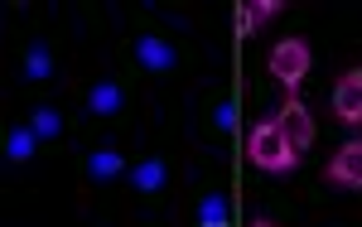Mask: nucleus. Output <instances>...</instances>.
Segmentation results:
<instances>
[{"instance_id": "nucleus-1", "label": "nucleus", "mask_w": 362, "mask_h": 227, "mask_svg": "<svg viewBox=\"0 0 362 227\" xmlns=\"http://www.w3.org/2000/svg\"><path fill=\"white\" fill-rule=\"evenodd\" d=\"M131 54H136V63L145 68V73H155V78H174V73H179V63H184L179 44L169 39L165 29H155V25H140L136 29Z\"/></svg>"}, {"instance_id": "nucleus-2", "label": "nucleus", "mask_w": 362, "mask_h": 227, "mask_svg": "<svg viewBox=\"0 0 362 227\" xmlns=\"http://www.w3.org/2000/svg\"><path fill=\"white\" fill-rule=\"evenodd\" d=\"M251 160H256L261 170H271V174H285V170L300 165V150L285 141L280 121H261V126L251 131Z\"/></svg>"}, {"instance_id": "nucleus-3", "label": "nucleus", "mask_w": 362, "mask_h": 227, "mask_svg": "<svg viewBox=\"0 0 362 227\" xmlns=\"http://www.w3.org/2000/svg\"><path fill=\"white\" fill-rule=\"evenodd\" d=\"M83 107H87V116H92V121H116V116L131 107V92H126V83H121V78H97V83L87 87Z\"/></svg>"}, {"instance_id": "nucleus-4", "label": "nucleus", "mask_w": 362, "mask_h": 227, "mask_svg": "<svg viewBox=\"0 0 362 227\" xmlns=\"http://www.w3.org/2000/svg\"><path fill=\"white\" fill-rule=\"evenodd\" d=\"M121 141L116 136H102L97 145H87L83 150V179L87 184H107V179H116L121 174Z\"/></svg>"}, {"instance_id": "nucleus-5", "label": "nucleus", "mask_w": 362, "mask_h": 227, "mask_svg": "<svg viewBox=\"0 0 362 227\" xmlns=\"http://www.w3.org/2000/svg\"><path fill=\"white\" fill-rule=\"evenodd\" d=\"M271 73H276L285 87H295L309 73V44L305 39H280L271 49Z\"/></svg>"}, {"instance_id": "nucleus-6", "label": "nucleus", "mask_w": 362, "mask_h": 227, "mask_svg": "<svg viewBox=\"0 0 362 227\" xmlns=\"http://www.w3.org/2000/svg\"><path fill=\"white\" fill-rule=\"evenodd\" d=\"M131 194L136 199H160L169 194V155H150V160H140L136 170H131Z\"/></svg>"}, {"instance_id": "nucleus-7", "label": "nucleus", "mask_w": 362, "mask_h": 227, "mask_svg": "<svg viewBox=\"0 0 362 227\" xmlns=\"http://www.w3.org/2000/svg\"><path fill=\"white\" fill-rule=\"evenodd\" d=\"M280 131H285V141L295 145L300 155H305L309 145H314V121H309V112H305V102H295V97H285V107H280Z\"/></svg>"}, {"instance_id": "nucleus-8", "label": "nucleus", "mask_w": 362, "mask_h": 227, "mask_svg": "<svg viewBox=\"0 0 362 227\" xmlns=\"http://www.w3.org/2000/svg\"><path fill=\"white\" fill-rule=\"evenodd\" d=\"M334 112H338V121H348V126H358V121H362V68H353V73L338 78Z\"/></svg>"}, {"instance_id": "nucleus-9", "label": "nucleus", "mask_w": 362, "mask_h": 227, "mask_svg": "<svg viewBox=\"0 0 362 227\" xmlns=\"http://www.w3.org/2000/svg\"><path fill=\"white\" fill-rule=\"evenodd\" d=\"M329 184L338 189H362V141L343 145L334 155V165H329Z\"/></svg>"}, {"instance_id": "nucleus-10", "label": "nucleus", "mask_w": 362, "mask_h": 227, "mask_svg": "<svg viewBox=\"0 0 362 227\" xmlns=\"http://www.w3.org/2000/svg\"><path fill=\"white\" fill-rule=\"evenodd\" d=\"M20 78H25V83H34V87H39V83H54V78H58V58H54V49H49V44H39V39H29Z\"/></svg>"}, {"instance_id": "nucleus-11", "label": "nucleus", "mask_w": 362, "mask_h": 227, "mask_svg": "<svg viewBox=\"0 0 362 227\" xmlns=\"http://www.w3.org/2000/svg\"><path fill=\"white\" fill-rule=\"evenodd\" d=\"M29 126H34V136H39V141H63L68 116H63L58 102H34V107H29Z\"/></svg>"}, {"instance_id": "nucleus-12", "label": "nucleus", "mask_w": 362, "mask_h": 227, "mask_svg": "<svg viewBox=\"0 0 362 227\" xmlns=\"http://www.w3.org/2000/svg\"><path fill=\"white\" fill-rule=\"evenodd\" d=\"M34 150H39L34 126H29V121H15V126L5 131V160H10V165H29V160H34Z\"/></svg>"}, {"instance_id": "nucleus-13", "label": "nucleus", "mask_w": 362, "mask_h": 227, "mask_svg": "<svg viewBox=\"0 0 362 227\" xmlns=\"http://www.w3.org/2000/svg\"><path fill=\"white\" fill-rule=\"evenodd\" d=\"M198 218H203L208 227H223V223H232V208H227L223 194H208V199H203V208H198Z\"/></svg>"}, {"instance_id": "nucleus-14", "label": "nucleus", "mask_w": 362, "mask_h": 227, "mask_svg": "<svg viewBox=\"0 0 362 227\" xmlns=\"http://www.w3.org/2000/svg\"><path fill=\"white\" fill-rule=\"evenodd\" d=\"M232 126H237V107H232V97L223 92V97H213V131H223V136H227Z\"/></svg>"}, {"instance_id": "nucleus-15", "label": "nucleus", "mask_w": 362, "mask_h": 227, "mask_svg": "<svg viewBox=\"0 0 362 227\" xmlns=\"http://www.w3.org/2000/svg\"><path fill=\"white\" fill-rule=\"evenodd\" d=\"M232 25H237V34L247 39V34H251L256 25H261V20H256V10H251V5H237V15H232Z\"/></svg>"}]
</instances>
